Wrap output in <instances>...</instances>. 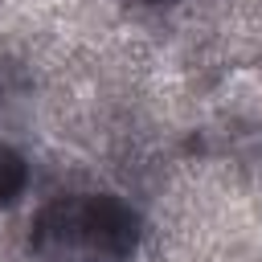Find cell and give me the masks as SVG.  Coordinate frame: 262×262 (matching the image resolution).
Returning <instances> with one entry per match:
<instances>
[{
	"mask_svg": "<svg viewBox=\"0 0 262 262\" xmlns=\"http://www.w3.org/2000/svg\"><path fill=\"white\" fill-rule=\"evenodd\" d=\"M221 106L242 123H262V66H233L221 78Z\"/></svg>",
	"mask_w": 262,
	"mask_h": 262,
	"instance_id": "7a4b0ae2",
	"label": "cell"
},
{
	"mask_svg": "<svg viewBox=\"0 0 262 262\" xmlns=\"http://www.w3.org/2000/svg\"><path fill=\"white\" fill-rule=\"evenodd\" d=\"M135 4H164V0H135Z\"/></svg>",
	"mask_w": 262,
	"mask_h": 262,
	"instance_id": "277c9868",
	"label": "cell"
},
{
	"mask_svg": "<svg viewBox=\"0 0 262 262\" xmlns=\"http://www.w3.org/2000/svg\"><path fill=\"white\" fill-rule=\"evenodd\" d=\"M135 242V217L111 196H70L49 205L33 225L41 262H115Z\"/></svg>",
	"mask_w": 262,
	"mask_h": 262,
	"instance_id": "6da1fadb",
	"label": "cell"
},
{
	"mask_svg": "<svg viewBox=\"0 0 262 262\" xmlns=\"http://www.w3.org/2000/svg\"><path fill=\"white\" fill-rule=\"evenodd\" d=\"M20 176H25L20 160H16L8 147H0V201H8V196L20 188Z\"/></svg>",
	"mask_w": 262,
	"mask_h": 262,
	"instance_id": "3957f363",
	"label": "cell"
}]
</instances>
